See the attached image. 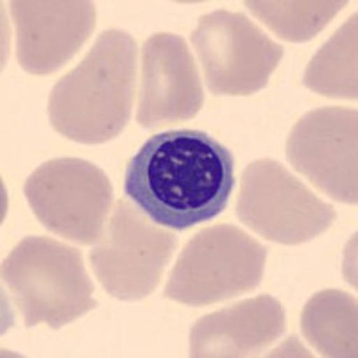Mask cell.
Returning <instances> with one entry per match:
<instances>
[{"mask_svg": "<svg viewBox=\"0 0 358 358\" xmlns=\"http://www.w3.org/2000/svg\"><path fill=\"white\" fill-rule=\"evenodd\" d=\"M235 188V158L204 131L151 136L127 162L124 194L152 222L185 231L215 219Z\"/></svg>", "mask_w": 358, "mask_h": 358, "instance_id": "obj_1", "label": "cell"}, {"mask_svg": "<svg viewBox=\"0 0 358 358\" xmlns=\"http://www.w3.org/2000/svg\"><path fill=\"white\" fill-rule=\"evenodd\" d=\"M134 85L136 41L120 29L104 31L85 59L54 85L50 126L72 142H110L129 122Z\"/></svg>", "mask_w": 358, "mask_h": 358, "instance_id": "obj_2", "label": "cell"}, {"mask_svg": "<svg viewBox=\"0 0 358 358\" xmlns=\"http://www.w3.org/2000/svg\"><path fill=\"white\" fill-rule=\"evenodd\" d=\"M2 280L25 328L59 330L99 306L81 251L49 236L24 238L2 262Z\"/></svg>", "mask_w": 358, "mask_h": 358, "instance_id": "obj_3", "label": "cell"}, {"mask_svg": "<svg viewBox=\"0 0 358 358\" xmlns=\"http://www.w3.org/2000/svg\"><path fill=\"white\" fill-rule=\"evenodd\" d=\"M267 249L231 224H217L187 242L163 296L187 306H208L251 292L262 283Z\"/></svg>", "mask_w": 358, "mask_h": 358, "instance_id": "obj_4", "label": "cell"}, {"mask_svg": "<svg viewBox=\"0 0 358 358\" xmlns=\"http://www.w3.org/2000/svg\"><path fill=\"white\" fill-rule=\"evenodd\" d=\"M29 206L43 228L70 242L94 245L104 235L113 203L106 172L79 158L45 162L24 185Z\"/></svg>", "mask_w": 358, "mask_h": 358, "instance_id": "obj_5", "label": "cell"}, {"mask_svg": "<svg viewBox=\"0 0 358 358\" xmlns=\"http://www.w3.org/2000/svg\"><path fill=\"white\" fill-rule=\"evenodd\" d=\"M236 217L265 241L297 245L322 235L337 212L280 162L264 158L242 174Z\"/></svg>", "mask_w": 358, "mask_h": 358, "instance_id": "obj_6", "label": "cell"}, {"mask_svg": "<svg viewBox=\"0 0 358 358\" xmlns=\"http://www.w3.org/2000/svg\"><path fill=\"white\" fill-rule=\"evenodd\" d=\"M178 248L174 233L159 228L127 201H117L90 262L102 289L120 301L151 296Z\"/></svg>", "mask_w": 358, "mask_h": 358, "instance_id": "obj_7", "label": "cell"}, {"mask_svg": "<svg viewBox=\"0 0 358 358\" xmlns=\"http://www.w3.org/2000/svg\"><path fill=\"white\" fill-rule=\"evenodd\" d=\"M190 38L213 95L257 94L283 57V47L244 13L217 9L203 15Z\"/></svg>", "mask_w": 358, "mask_h": 358, "instance_id": "obj_8", "label": "cell"}, {"mask_svg": "<svg viewBox=\"0 0 358 358\" xmlns=\"http://www.w3.org/2000/svg\"><path fill=\"white\" fill-rule=\"evenodd\" d=\"M358 111L317 108L299 118L287 140V159L330 199L355 206Z\"/></svg>", "mask_w": 358, "mask_h": 358, "instance_id": "obj_9", "label": "cell"}, {"mask_svg": "<svg viewBox=\"0 0 358 358\" xmlns=\"http://www.w3.org/2000/svg\"><path fill=\"white\" fill-rule=\"evenodd\" d=\"M204 104L197 63L178 34L158 33L143 41L136 122L145 129L190 120Z\"/></svg>", "mask_w": 358, "mask_h": 358, "instance_id": "obj_10", "label": "cell"}, {"mask_svg": "<svg viewBox=\"0 0 358 358\" xmlns=\"http://www.w3.org/2000/svg\"><path fill=\"white\" fill-rule=\"evenodd\" d=\"M17 59L34 76L62 69L94 33L97 9L88 0H13Z\"/></svg>", "mask_w": 358, "mask_h": 358, "instance_id": "obj_11", "label": "cell"}, {"mask_svg": "<svg viewBox=\"0 0 358 358\" xmlns=\"http://www.w3.org/2000/svg\"><path fill=\"white\" fill-rule=\"evenodd\" d=\"M283 306L273 296H257L203 315L190 330V357H249L285 334Z\"/></svg>", "mask_w": 358, "mask_h": 358, "instance_id": "obj_12", "label": "cell"}, {"mask_svg": "<svg viewBox=\"0 0 358 358\" xmlns=\"http://www.w3.org/2000/svg\"><path fill=\"white\" fill-rule=\"evenodd\" d=\"M357 299L342 290L312 296L301 313V331L322 357H357Z\"/></svg>", "mask_w": 358, "mask_h": 358, "instance_id": "obj_13", "label": "cell"}, {"mask_svg": "<svg viewBox=\"0 0 358 358\" xmlns=\"http://www.w3.org/2000/svg\"><path fill=\"white\" fill-rule=\"evenodd\" d=\"M357 13L312 57L303 85L319 95L357 101Z\"/></svg>", "mask_w": 358, "mask_h": 358, "instance_id": "obj_14", "label": "cell"}, {"mask_svg": "<svg viewBox=\"0 0 358 358\" xmlns=\"http://www.w3.org/2000/svg\"><path fill=\"white\" fill-rule=\"evenodd\" d=\"M245 8L267 25L281 40L308 41L317 36L326 25L334 20V17L346 8L348 2L337 0H315V2H244Z\"/></svg>", "mask_w": 358, "mask_h": 358, "instance_id": "obj_15", "label": "cell"}]
</instances>
